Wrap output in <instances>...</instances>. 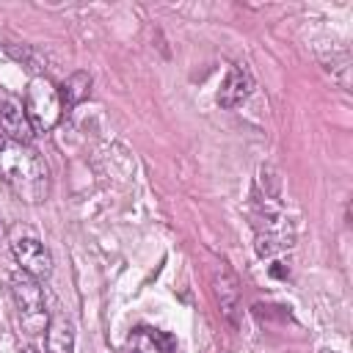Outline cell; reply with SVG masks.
<instances>
[{
    "instance_id": "obj_1",
    "label": "cell",
    "mask_w": 353,
    "mask_h": 353,
    "mask_svg": "<svg viewBox=\"0 0 353 353\" xmlns=\"http://www.w3.org/2000/svg\"><path fill=\"white\" fill-rule=\"evenodd\" d=\"M251 226H254V248L259 256H276L290 251L295 243L292 223L281 207V182L270 165H262L259 182L251 193Z\"/></svg>"
},
{
    "instance_id": "obj_2",
    "label": "cell",
    "mask_w": 353,
    "mask_h": 353,
    "mask_svg": "<svg viewBox=\"0 0 353 353\" xmlns=\"http://www.w3.org/2000/svg\"><path fill=\"white\" fill-rule=\"evenodd\" d=\"M0 176L8 182V188L19 199L30 204L44 201L50 190V171L44 157L36 149L22 143H6L0 149Z\"/></svg>"
},
{
    "instance_id": "obj_3",
    "label": "cell",
    "mask_w": 353,
    "mask_h": 353,
    "mask_svg": "<svg viewBox=\"0 0 353 353\" xmlns=\"http://www.w3.org/2000/svg\"><path fill=\"white\" fill-rule=\"evenodd\" d=\"M11 295H14V303L19 309V320L25 325L28 334H36L41 328H47V317H44V292H41V284L39 279H33L30 273L25 270H14L11 279Z\"/></svg>"
},
{
    "instance_id": "obj_4",
    "label": "cell",
    "mask_w": 353,
    "mask_h": 353,
    "mask_svg": "<svg viewBox=\"0 0 353 353\" xmlns=\"http://www.w3.org/2000/svg\"><path fill=\"white\" fill-rule=\"evenodd\" d=\"M25 113L33 132H47L61 119V99L58 88L47 77H33L25 91Z\"/></svg>"
},
{
    "instance_id": "obj_5",
    "label": "cell",
    "mask_w": 353,
    "mask_h": 353,
    "mask_svg": "<svg viewBox=\"0 0 353 353\" xmlns=\"http://www.w3.org/2000/svg\"><path fill=\"white\" fill-rule=\"evenodd\" d=\"M210 287H212V298L218 303V312L221 317L232 325V328H240V320H243V292H240V279L237 273L223 262L218 259L210 270Z\"/></svg>"
},
{
    "instance_id": "obj_6",
    "label": "cell",
    "mask_w": 353,
    "mask_h": 353,
    "mask_svg": "<svg viewBox=\"0 0 353 353\" xmlns=\"http://www.w3.org/2000/svg\"><path fill=\"white\" fill-rule=\"evenodd\" d=\"M11 254L19 262V270L30 273L33 279L44 281L52 276V256L47 251V245L36 237V234H14L11 240Z\"/></svg>"
},
{
    "instance_id": "obj_7",
    "label": "cell",
    "mask_w": 353,
    "mask_h": 353,
    "mask_svg": "<svg viewBox=\"0 0 353 353\" xmlns=\"http://www.w3.org/2000/svg\"><path fill=\"white\" fill-rule=\"evenodd\" d=\"M251 91H254V74H251V69L245 63H234L226 72V77H223V83L218 88V105L223 110H234L237 105H243L251 97Z\"/></svg>"
},
{
    "instance_id": "obj_8",
    "label": "cell",
    "mask_w": 353,
    "mask_h": 353,
    "mask_svg": "<svg viewBox=\"0 0 353 353\" xmlns=\"http://www.w3.org/2000/svg\"><path fill=\"white\" fill-rule=\"evenodd\" d=\"M0 132L11 143L28 146L33 141V127L28 121L25 105H19L14 97H0Z\"/></svg>"
},
{
    "instance_id": "obj_9",
    "label": "cell",
    "mask_w": 353,
    "mask_h": 353,
    "mask_svg": "<svg viewBox=\"0 0 353 353\" xmlns=\"http://www.w3.org/2000/svg\"><path fill=\"white\" fill-rule=\"evenodd\" d=\"M74 350V325L66 314L55 312L47 320V353H72Z\"/></svg>"
},
{
    "instance_id": "obj_10",
    "label": "cell",
    "mask_w": 353,
    "mask_h": 353,
    "mask_svg": "<svg viewBox=\"0 0 353 353\" xmlns=\"http://www.w3.org/2000/svg\"><path fill=\"white\" fill-rule=\"evenodd\" d=\"M91 91V74L88 72H74L69 74L61 88H58V99H61V110H72L74 105H80Z\"/></svg>"
},
{
    "instance_id": "obj_11",
    "label": "cell",
    "mask_w": 353,
    "mask_h": 353,
    "mask_svg": "<svg viewBox=\"0 0 353 353\" xmlns=\"http://www.w3.org/2000/svg\"><path fill=\"white\" fill-rule=\"evenodd\" d=\"M6 50H8V55H11V58H17V61H19V63H25L28 69L39 72V77H44V69H47V58H44V52H39V50H36V47H30V44H22V47L8 44Z\"/></svg>"
},
{
    "instance_id": "obj_12",
    "label": "cell",
    "mask_w": 353,
    "mask_h": 353,
    "mask_svg": "<svg viewBox=\"0 0 353 353\" xmlns=\"http://www.w3.org/2000/svg\"><path fill=\"white\" fill-rule=\"evenodd\" d=\"M135 334H143L160 353H179L176 336H174L171 331H160V328H146V325H141V328H135Z\"/></svg>"
},
{
    "instance_id": "obj_13",
    "label": "cell",
    "mask_w": 353,
    "mask_h": 353,
    "mask_svg": "<svg viewBox=\"0 0 353 353\" xmlns=\"http://www.w3.org/2000/svg\"><path fill=\"white\" fill-rule=\"evenodd\" d=\"M121 353H141V350H138V347H124Z\"/></svg>"
},
{
    "instance_id": "obj_14",
    "label": "cell",
    "mask_w": 353,
    "mask_h": 353,
    "mask_svg": "<svg viewBox=\"0 0 353 353\" xmlns=\"http://www.w3.org/2000/svg\"><path fill=\"white\" fill-rule=\"evenodd\" d=\"M3 146H6V141H3V132H0V149H3Z\"/></svg>"
},
{
    "instance_id": "obj_15",
    "label": "cell",
    "mask_w": 353,
    "mask_h": 353,
    "mask_svg": "<svg viewBox=\"0 0 353 353\" xmlns=\"http://www.w3.org/2000/svg\"><path fill=\"white\" fill-rule=\"evenodd\" d=\"M22 353H36V350H33V347H25V350H22Z\"/></svg>"
},
{
    "instance_id": "obj_16",
    "label": "cell",
    "mask_w": 353,
    "mask_h": 353,
    "mask_svg": "<svg viewBox=\"0 0 353 353\" xmlns=\"http://www.w3.org/2000/svg\"><path fill=\"white\" fill-rule=\"evenodd\" d=\"M323 353H336V350H323Z\"/></svg>"
}]
</instances>
